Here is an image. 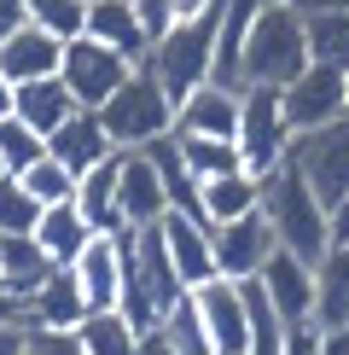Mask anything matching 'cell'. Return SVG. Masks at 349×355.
<instances>
[{
    "mask_svg": "<svg viewBox=\"0 0 349 355\" xmlns=\"http://www.w3.org/2000/svg\"><path fill=\"white\" fill-rule=\"evenodd\" d=\"M262 216L280 233V250H297L303 262H326L332 227H326V204L314 198V187L297 175V164H280L274 175H262Z\"/></svg>",
    "mask_w": 349,
    "mask_h": 355,
    "instance_id": "1",
    "label": "cell"
},
{
    "mask_svg": "<svg viewBox=\"0 0 349 355\" xmlns=\"http://www.w3.org/2000/svg\"><path fill=\"white\" fill-rule=\"evenodd\" d=\"M309 64L314 53L303 6H262L251 41H244V87H291Z\"/></svg>",
    "mask_w": 349,
    "mask_h": 355,
    "instance_id": "2",
    "label": "cell"
},
{
    "mask_svg": "<svg viewBox=\"0 0 349 355\" xmlns=\"http://www.w3.org/2000/svg\"><path fill=\"white\" fill-rule=\"evenodd\" d=\"M222 12H227V0H222V6H210L204 18L174 24L169 35H157L152 58H145V64L157 70V82L169 87L174 105H181L186 94H198L204 82H215V35H222Z\"/></svg>",
    "mask_w": 349,
    "mask_h": 355,
    "instance_id": "3",
    "label": "cell"
},
{
    "mask_svg": "<svg viewBox=\"0 0 349 355\" xmlns=\"http://www.w3.org/2000/svg\"><path fill=\"white\" fill-rule=\"evenodd\" d=\"M174 111H181V105H174L169 87L157 82V70L140 64L134 76H128V87L99 111V123H105V135H111L116 152H145L152 140L174 135Z\"/></svg>",
    "mask_w": 349,
    "mask_h": 355,
    "instance_id": "4",
    "label": "cell"
},
{
    "mask_svg": "<svg viewBox=\"0 0 349 355\" xmlns=\"http://www.w3.org/2000/svg\"><path fill=\"white\" fill-rule=\"evenodd\" d=\"M291 140H297V128H291V116H285V94L280 87H244V111H239L244 169L251 175H274L285 164Z\"/></svg>",
    "mask_w": 349,
    "mask_h": 355,
    "instance_id": "5",
    "label": "cell"
},
{
    "mask_svg": "<svg viewBox=\"0 0 349 355\" xmlns=\"http://www.w3.org/2000/svg\"><path fill=\"white\" fill-rule=\"evenodd\" d=\"M140 64H128L116 47H105V41H93V35H76V41H64V87L76 94V105L82 111H105L116 94L128 87V76H134Z\"/></svg>",
    "mask_w": 349,
    "mask_h": 355,
    "instance_id": "6",
    "label": "cell"
},
{
    "mask_svg": "<svg viewBox=\"0 0 349 355\" xmlns=\"http://www.w3.org/2000/svg\"><path fill=\"white\" fill-rule=\"evenodd\" d=\"M285 164H297V175L314 187V198L326 204H343L349 198V116L343 123H326V128H309V135L291 140Z\"/></svg>",
    "mask_w": 349,
    "mask_h": 355,
    "instance_id": "7",
    "label": "cell"
},
{
    "mask_svg": "<svg viewBox=\"0 0 349 355\" xmlns=\"http://www.w3.org/2000/svg\"><path fill=\"white\" fill-rule=\"evenodd\" d=\"M285 94V116L297 135L309 128H326V123H343L349 116V70H332V64H309Z\"/></svg>",
    "mask_w": 349,
    "mask_h": 355,
    "instance_id": "8",
    "label": "cell"
},
{
    "mask_svg": "<svg viewBox=\"0 0 349 355\" xmlns=\"http://www.w3.org/2000/svg\"><path fill=\"white\" fill-rule=\"evenodd\" d=\"M274 250H280V233H274V221L262 210L215 227V262H222V279H256L274 262Z\"/></svg>",
    "mask_w": 349,
    "mask_h": 355,
    "instance_id": "9",
    "label": "cell"
},
{
    "mask_svg": "<svg viewBox=\"0 0 349 355\" xmlns=\"http://www.w3.org/2000/svg\"><path fill=\"white\" fill-rule=\"evenodd\" d=\"M193 297H198V315L210 327L215 349L222 355H251V297H244V279H210Z\"/></svg>",
    "mask_w": 349,
    "mask_h": 355,
    "instance_id": "10",
    "label": "cell"
},
{
    "mask_svg": "<svg viewBox=\"0 0 349 355\" xmlns=\"http://www.w3.org/2000/svg\"><path fill=\"white\" fill-rule=\"evenodd\" d=\"M256 279L268 286V297L285 315V327H309L314 320V303H320V268L314 262H303L297 250H274V262Z\"/></svg>",
    "mask_w": 349,
    "mask_h": 355,
    "instance_id": "11",
    "label": "cell"
},
{
    "mask_svg": "<svg viewBox=\"0 0 349 355\" xmlns=\"http://www.w3.org/2000/svg\"><path fill=\"white\" fill-rule=\"evenodd\" d=\"M239 111H244V87H227V82H204L198 94H186V99H181V111H174V135L239 140Z\"/></svg>",
    "mask_w": 349,
    "mask_h": 355,
    "instance_id": "12",
    "label": "cell"
},
{
    "mask_svg": "<svg viewBox=\"0 0 349 355\" xmlns=\"http://www.w3.org/2000/svg\"><path fill=\"white\" fill-rule=\"evenodd\" d=\"M163 239H169V257H174V268H181L186 291L222 279V262H215V227H210V221H193V216L169 210L163 216Z\"/></svg>",
    "mask_w": 349,
    "mask_h": 355,
    "instance_id": "13",
    "label": "cell"
},
{
    "mask_svg": "<svg viewBox=\"0 0 349 355\" xmlns=\"http://www.w3.org/2000/svg\"><path fill=\"white\" fill-rule=\"evenodd\" d=\"M87 315H93V309H87V291H82L76 268H53V279L24 303L29 332H76Z\"/></svg>",
    "mask_w": 349,
    "mask_h": 355,
    "instance_id": "14",
    "label": "cell"
},
{
    "mask_svg": "<svg viewBox=\"0 0 349 355\" xmlns=\"http://www.w3.org/2000/svg\"><path fill=\"white\" fill-rule=\"evenodd\" d=\"M87 35L105 41V47H116L128 64H145L152 47H157L134 0H93V6H87Z\"/></svg>",
    "mask_w": 349,
    "mask_h": 355,
    "instance_id": "15",
    "label": "cell"
},
{
    "mask_svg": "<svg viewBox=\"0 0 349 355\" xmlns=\"http://www.w3.org/2000/svg\"><path fill=\"white\" fill-rule=\"evenodd\" d=\"M0 70H6L12 82H47L64 70V41L53 35V29H41V24H24V29H12L6 35V47H0Z\"/></svg>",
    "mask_w": 349,
    "mask_h": 355,
    "instance_id": "16",
    "label": "cell"
},
{
    "mask_svg": "<svg viewBox=\"0 0 349 355\" xmlns=\"http://www.w3.org/2000/svg\"><path fill=\"white\" fill-rule=\"evenodd\" d=\"M169 216V187L157 175L152 152H123V221L128 227H157Z\"/></svg>",
    "mask_w": 349,
    "mask_h": 355,
    "instance_id": "17",
    "label": "cell"
},
{
    "mask_svg": "<svg viewBox=\"0 0 349 355\" xmlns=\"http://www.w3.org/2000/svg\"><path fill=\"white\" fill-rule=\"evenodd\" d=\"M76 210L87 216L93 233H123V152H111L99 169H87L76 181Z\"/></svg>",
    "mask_w": 349,
    "mask_h": 355,
    "instance_id": "18",
    "label": "cell"
},
{
    "mask_svg": "<svg viewBox=\"0 0 349 355\" xmlns=\"http://www.w3.org/2000/svg\"><path fill=\"white\" fill-rule=\"evenodd\" d=\"M53 268L58 262L47 257V245H41L35 233H6V245H0V291H6V297L29 303L53 279Z\"/></svg>",
    "mask_w": 349,
    "mask_h": 355,
    "instance_id": "19",
    "label": "cell"
},
{
    "mask_svg": "<svg viewBox=\"0 0 349 355\" xmlns=\"http://www.w3.org/2000/svg\"><path fill=\"white\" fill-rule=\"evenodd\" d=\"M76 279L87 291V309H116L123 303V239L93 233V245L76 257Z\"/></svg>",
    "mask_w": 349,
    "mask_h": 355,
    "instance_id": "20",
    "label": "cell"
},
{
    "mask_svg": "<svg viewBox=\"0 0 349 355\" xmlns=\"http://www.w3.org/2000/svg\"><path fill=\"white\" fill-rule=\"evenodd\" d=\"M47 152H53L70 175H87V169L105 164L116 146H111V135H105V123H99V111H76L58 135H47Z\"/></svg>",
    "mask_w": 349,
    "mask_h": 355,
    "instance_id": "21",
    "label": "cell"
},
{
    "mask_svg": "<svg viewBox=\"0 0 349 355\" xmlns=\"http://www.w3.org/2000/svg\"><path fill=\"white\" fill-rule=\"evenodd\" d=\"M76 111H82V105H76V94L64 87V76L24 82V87H18V116H24L29 128H41V135H58Z\"/></svg>",
    "mask_w": 349,
    "mask_h": 355,
    "instance_id": "22",
    "label": "cell"
},
{
    "mask_svg": "<svg viewBox=\"0 0 349 355\" xmlns=\"http://www.w3.org/2000/svg\"><path fill=\"white\" fill-rule=\"evenodd\" d=\"M35 239L47 245V257L58 262V268H76V257L93 245V227H87V216L76 210V198H70V204H53V210L41 216Z\"/></svg>",
    "mask_w": 349,
    "mask_h": 355,
    "instance_id": "23",
    "label": "cell"
},
{
    "mask_svg": "<svg viewBox=\"0 0 349 355\" xmlns=\"http://www.w3.org/2000/svg\"><path fill=\"white\" fill-rule=\"evenodd\" d=\"M204 210H210V227L262 210V175L239 169V175H215V181H204Z\"/></svg>",
    "mask_w": 349,
    "mask_h": 355,
    "instance_id": "24",
    "label": "cell"
},
{
    "mask_svg": "<svg viewBox=\"0 0 349 355\" xmlns=\"http://www.w3.org/2000/svg\"><path fill=\"white\" fill-rule=\"evenodd\" d=\"M314 327H320V332L349 327V250H326V262H320V303H314Z\"/></svg>",
    "mask_w": 349,
    "mask_h": 355,
    "instance_id": "25",
    "label": "cell"
},
{
    "mask_svg": "<svg viewBox=\"0 0 349 355\" xmlns=\"http://www.w3.org/2000/svg\"><path fill=\"white\" fill-rule=\"evenodd\" d=\"M140 338H145V332L128 327L123 309H93V315L82 320V344H87V355H140Z\"/></svg>",
    "mask_w": 349,
    "mask_h": 355,
    "instance_id": "26",
    "label": "cell"
},
{
    "mask_svg": "<svg viewBox=\"0 0 349 355\" xmlns=\"http://www.w3.org/2000/svg\"><path fill=\"white\" fill-rule=\"evenodd\" d=\"M186 152V169L198 175V181H215V175H239L244 169V152L239 140H210V135H174Z\"/></svg>",
    "mask_w": 349,
    "mask_h": 355,
    "instance_id": "27",
    "label": "cell"
},
{
    "mask_svg": "<svg viewBox=\"0 0 349 355\" xmlns=\"http://www.w3.org/2000/svg\"><path fill=\"white\" fill-rule=\"evenodd\" d=\"M41 157H47V135L29 128L18 111L0 116V169H6V175H24L29 164H41Z\"/></svg>",
    "mask_w": 349,
    "mask_h": 355,
    "instance_id": "28",
    "label": "cell"
},
{
    "mask_svg": "<svg viewBox=\"0 0 349 355\" xmlns=\"http://www.w3.org/2000/svg\"><path fill=\"white\" fill-rule=\"evenodd\" d=\"M309 18V53L314 64L349 70V12H303Z\"/></svg>",
    "mask_w": 349,
    "mask_h": 355,
    "instance_id": "29",
    "label": "cell"
},
{
    "mask_svg": "<svg viewBox=\"0 0 349 355\" xmlns=\"http://www.w3.org/2000/svg\"><path fill=\"white\" fill-rule=\"evenodd\" d=\"M163 332H169L174 355H222V349H215V338H210V327H204V315H198V297H193V291L169 309Z\"/></svg>",
    "mask_w": 349,
    "mask_h": 355,
    "instance_id": "30",
    "label": "cell"
},
{
    "mask_svg": "<svg viewBox=\"0 0 349 355\" xmlns=\"http://www.w3.org/2000/svg\"><path fill=\"white\" fill-rule=\"evenodd\" d=\"M41 216H47V204H41L18 175H0V233H35Z\"/></svg>",
    "mask_w": 349,
    "mask_h": 355,
    "instance_id": "31",
    "label": "cell"
},
{
    "mask_svg": "<svg viewBox=\"0 0 349 355\" xmlns=\"http://www.w3.org/2000/svg\"><path fill=\"white\" fill-rule=\"evenodd\" d=\"M87 6H93V0H24L29 24L53 29L58 41H76V35H87Z\"/></svg>",
    "mask_w": 349,
    "mask_h": 355,
    "instance_id": "32",
    "label": "cell"
},
{
    "mask_svg": "<svg viewBox=\"0 0 349 355\" xmlns=\"http://www.w3.org/2000/svg\"><path fill=\"white\" fill-rule=\"evenodd\" d=\"M18 181H24V187H29V192H35V198L53 210V204H70V198H76V181H82V175H70V169H64V164H58V157L47 152L41 164H29V169L18 175Z\"/></svg>",
    "mask_w": 349,
    "mask_h": 355,
    "instance_id": "33",
    "label": "cell"
},
{
    "mask_svg": "<svg viewBox=\"0 0 349 355\" xmlns=\"http://www.w3.org/2000/svg\"><path fill=\"white\" fill-rule=\"evenodd\" d=\"M29 355H87L82 327L76 332H29Z\"/></svg>",
    "mask_w": 349,
    "mask_h": 355,
    "instance_id": "34",
    "label": "cell"
},
{
    "mask_svg": "<svg viewBox=\"0 0 349 355\" xmlns=\"http://www.w3.org/2000/svg\"><path fill=\"white\" fill-rule=\"evenodd\" d=\"M134 6H140L145 29H152V41H157V35H169V29H174V0H134Z\"/></svg>",
    "mask_w": 349,
    "mask_h": 355,
    "instance_id": "35",
    "label": "cell"
},
{
    "mask_svg": "<svg viewBox=\"0 0 349 355\" xmlns=\"http://www.w3.org/2000/svg\"><path fill=\"white\" fill-rule=\"evenodd\" d=\"M0 355H29V320H0Z\"/></svg>",
    "mask_w": 349,
    "mask_h": 355,
    "instance_id": "36",
    "label": "cell"
},
{
    "mask_svg": "<svg viewBox=\"0 0 349 355\" xmlns=\"http://www.w3.org/2000/svg\"><path fill=\"white\" fill-rule=\"evenodd\" d=\"M285 355H320V327H314V320H309V327H291Z\"/></svg>",
    "mask_w": 349,
    "mask_h": 355,
    "instance_id": "37",
    "label": "cell"
},
{
    "mask_svg": "<svg viewBox=\"0 0 349 355\" xmlns=\"http://www.w3.org/2000/svg\"><path fill=\"white\" fill-rule=\"evenodd\" d=\"M326 227H332V250H349V198L326 210Z\"/></svg>",
    "mask_w": 349,
    "mask_h": 355,
    "instance_id": "38",
    "label": "cell"
},
{
    "mask_svg": "<svg viewBox=\"0 0 349 355\" xmlns=\"http://www.w3.org/2000/svg\"><path fill=\"white\" fill-rule=\"evenodd\" d=\"M24 24H29L24 0H0V47H6V35H12V29H24Z\"/></svg>",
    "mask_w": 349,
    "mask_h": 355,
    "instance_id": "39",
    "label": "cell"
},
{
    "mask_svg": "<svg viewBox=\"0 0 349 355\" xmlns=\"http://www.w3.org/2000/svg\"><path fill=\"white\" fill-rule=\"evenodd\" d=\"M140 355H174L169 332H163V327H157V332H145V338H140Z\"/></svg>",
    "mask_w": 349,
    "mask_h": 355,
    "instance_id": "40",
    "label": "cell"
},
{
    "mask_svg": "<svg viewBox=\"0 0 349 355\" xmlns=\"http://www.w3.org/2000/svg\"><path fill=\"white\" fill-rule=\"evenodd\" d=\"M12 111H18V82L0 70V116H12Z\"/></svg>",
    "mask_w": 349,
    "mask_h": 355,
    "instance_id": "41",
    "label": "cell"
},
{
    "mask_svg": "<svg viewBox=\"0 0 349 355\" xmlns=\"http://www.w3.org/2000/svg\"><path fill=\"white\" fill-rule=\"evenodd\" d=\"M303 12H349V0H303Z\"/></svg>",
    "mask_w": 349,
    "mask_h": 355,
    "instance_id": "42",
    "label": "cell"
},
{
    "mask_svg": "<svg viewBox=\"0 0 349 355\" xmlns=\"http://www.w3.org/2000/svg\"><path fill=\"white\" fill-rule=\"evenodd\" d=\"M268 6H303V0H268Z\"/></svg>",
    "mask_w": 349,
    "mask_h": 355,
    "instance_id": "43",
    "label": "cell"
},
{
    "mask_svg": "<svg viewBox=\"0 0 349 355\" xmlns=\"http://www.w3.org/2000/svg\"><path fill=\"white\" fill-rule=\"evenodd\" d=\"M0 245H6V233H0Z\"/></svg>",
    "mask_w": 349,
    "mask_h": 355,
    "instance_id": "44",
    "label": "cell"
},
{
    "mask_svg": "<svg viewBox=\"0 0 349 355\" xmlns=\"http://www.w3.org/2000/svg\"><path fill=\"white\" fill-rule=\"evenodd\" d=\"M0 175H6V169H0Z\"/></svg>",
    "mask_w": 349,
    "mask_h": 355,
    "instance_id": "45",
    "label": "cell"
}]
</instances>
